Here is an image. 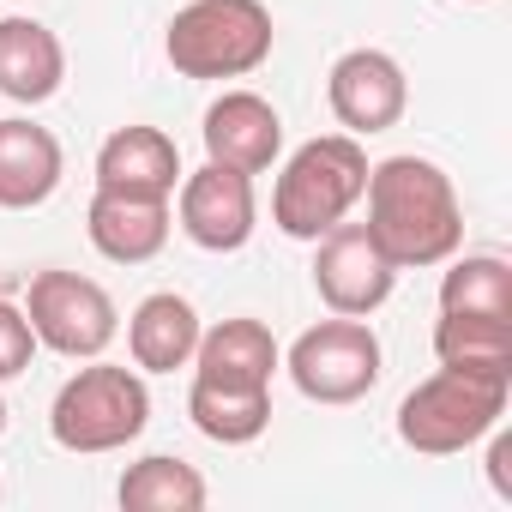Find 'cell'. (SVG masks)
<instances>
[{"label":"cell","mask_w":512,"mask_h":512,"mask_svg":"<svg viewBox=\"0 0 512 512\" xmlns=\"http://www.w3.org/2000/svg\"><path fill=\"white\" fill-rule=\"evenodd\" d=\"M25 320H31L37 344L67 356V362L103 356L115 344V332H121L115 296L97 278H79V272H37L31 296H25Z\"/></svg>","instance_id":"obj_7"},{"label":"cell","mask_w":512,"mask_h":512,"mask_svg":"<svg viewBox=\"0 0 512 512\" xmlns=\"http://www.w3.org/2000/svg\"><path fill=\"white\" fill-rule=\"evenodd\" d=\"M284 368V350L272 338L266 320H217L199 332V350H193V380L205 386H229V392H272V374Z\"/></svg>","instance_id":"obj_12"},{"label":"cell","mask_w":512,"mask_h":512,"mask_svg":"<svg viewBox=\"0 0 512 512\" xmlns=\"http://www.w3.org/2000/svg\"><path fill=\"white\" fill-rule=\"evenodd\" d=\"M0 434H7V392H0Z\"/></svg>","instance_id":"obj_24"},{"label":"cell","mask_w":512,"mask_h":512,"mask_svg":"<svg viewBox=\"0 0 512 512\" xmlns=\"http://www.w3.org/2000/svg\"><path fill=\"white\" fill-rule=\"evenodd\" d=\"M175 223L193 247L205 253H241L260 229V199H253V175L205 163L193 175H181L175 187Z\"/></svg>","instance_id":"obj_9"},{"label":"cell","mask_w":512,"mask_h":512,"mask_svg":"<svg viewBox=\"0 0 512 512\" xmlns=\"http://www.w3.org/2000/svg\"><path fill=\"white\" fill-rule=\"evenodd\" d=\"M151 422V386L139 368H115L103 356H91V368H79L55 404H49V434L61 452L97 458V452H121L145 434Z\"/></svg>","instance_id":"obj_4"},{"label":"cell","mask_w":512,"mask_h":512,"mask_svg":"<svg viewBox=\"0 0 512 512\" xmlns=\"http://www.w3.org/2000/svg\"><path fill=\"white\" fill-rule=\"evenodd\" d=\"M434 356H440V368H458V374L512 380V320L440 314V326H434Z\"/></svg>","instance_id":"obj_18"},{"label":"cell","mask_w":512,"mask_h":512,"mask_svg":"<svg viewBox=\"0 0 512 512\" xmlns=\"http://www.w3.org/2000/svg\"><path fill=\"white\" fill-rule=\"evenodd\" d=\"M464 7H482V0H464Z\"/></svg>","instance_id":"obj_25"},{"label":"cell","mask_w":512,"mask_h":512,"mask_svg":"<svg viewBox=\"0 0 512 512\" xmlns=\"http://www.w3.org/2000/svg\"><path fill=\"white\" fill-rule=\"evenodd\" d=\"M181 151L163 127H115L97 145V187L109 193H145V199H175L181 187Z\"/></svg>","instance_id":"obj_14"},{"label":"cell","mask_w":512,"mask_h":512,"mask_svg":"<svg viewBox=\"0 0 512 512\" xmlns=\"http://www.w3.org/2000/svg\"><path fill=\"white\" fill-rule=\"evenodd\" d=\"M169 229H175L169 199L109 193V187H97V193H91L85 235H91V247L103 253L109 266H145V260H157V253L169 247Z\"/></svg>","instance_id":"obj_13"},{"label":"cell","mask_w":512,"mask_h":512,"mask_svg":"<svg viewBox=\"0 0 512 512\" xmlns=\"http://www.w3.org/2000/svg\"><path fill=\"white\" fill-rule=\"evenodd\" d=\"M61 175L67 157L49 127H37L31 115L0 121V211H37L43 199H55Z\"/></svg>","instance_id":"obj_15"},{"label":"cell","mask_w":512,"mask_h":512,"mask_svg":"<svg viewBox=\"0 0 512 512\" xmlns=\"http://www.w3.org/2000/svg\"><path fill=\"white\" fill-rule=\"evenodd\" d=\"M368 187V151L350 133H320L302 151H290V163L278 169L272 187V223L290 241H320L326 229H338Z\"/></svg>","instance_id":"obj_2"},{"label":"cell","mask_w":512,"mask_h":512,"mask_svg":"<svg viewBox=\"0 0 512 512\" xmlns=\"http://www.w3.org/2000/svg\"><path fill=\"white\" fill-rule=\"evenodd\" d=\"M488 434H494V446H488V482L512 506V434H500V428H488Z\"/></svg>","instance_id":"obj_23"},{"label":"cell","mask_w":512,"mask_h":512,"mask_svg":"<svg viewBox=\"0 0 512 512\" xmlns=\"http://www.w3.org/2000/svg\"><path fill=\"white\" fill-rule=\"evenodd\" d=\"M326 103L350 139H374L404 121L410 109V79L386 49H350L326 73Z\"/></svg>","instance_id":"obj_10"},{"label":"cell","mask_w":512,"mask_h":512,"mask_svg":"<svg viewBox=\"0 0 512 512\" xmlns=\"http://www.w3.org/2000/svg\"><path fill=\"white\" fill-rule=\"evenodd\" d=\"M199 308L175 290H157L133 308L127 320V350H133V368L145 374H175V368H193V350H199Z\"/></svg>","instance_id":"obj_17"},{"label":"cell","mask_w":512,"mask_h":512,"mask_svg":"<svg viewBox=\"0 0 512 512\" xmlns=\"http://www.w3.org/2000/svg\"><path fill=\"white\" fill-rule=\"evenodd\" d=\"M314 290L332 314H350V320H368L374 308L392 302L398 290V266L380 253V241L368 235V223H338L314 241Z\"/></svg>","instance_id":"obj_8"},{"label":"cell","mask_w":512,"mask_h":512,"mask_svg":"<svg viewBox=\"0 0 512 512\" xmlns=\"http://www.w3.org/2000/svg\"><path fill=\"white\" fill-rule=\"evenodd\" d=\"M115 500H121L127 512H199V506L211 500V488H205V476H199L187 458L151 452V458L127 464Z\"/></svg>","instance_id":"obj_19"},{"label":"cell","mask_w":512,"mask_h":512,"mask_svg":"<svg viewBox=\"0 0 512 512\" xmlns=\"http://www.w3.org/2000/svg\"><path fill=\"white\" fill-rule=\"evenodd\" d=\"M0 500H7V488H0Z\"/></svg>","instance_id":"obj_26"},{"label":"cell","mask_w":512,"mask_h":512,"mask_svg":"<svg viewBox=\"0 0 512 512\" xmlns=\"http://www.w3.org/2000/svg\"><path fill=\"white\" fill-rule=\"evenodd\" d=\"M205 163L241 169V175H266L284 151V115L260 97V91H223L205 109Z\"/></svg>","instance_id":"obj_11"},{"label":"cell","mask_w":512,"mask_h":512,"mask_svg":"<svg viewBox=\"0 0 512 512\" xmlns=\"http://www.w3.org/2000/svg\"><path fill=\"white\" fill-rule=\"evenodd\" d=\"M440 314H488L512 320V266L500 253H464L440 278Z\"/></svg>","instance_id":"obj_21"},{"label":"cell","mask_w":512,"mask_h":512,"mask_svg":"<svg viewBox=\"0 0 512 512\" xmlns=\"http://www.w3.org/2000/svg\"><path fill=\"white\" fill-rule=\"evenodd\" d=\"M67 85V49L43 19H0V97L25 109L49 103Z\"/></svg>","instance_id":"obj_16"},{"label":"cell","mask_w":512,"mask_h":512,"mask_svg":"<svg viewBox=\"0 0 512 512\" xmlns=\"http://www.w3.org/2000/svg\"><path fill=\"white\" fill-rule=\"evenodd\" d=\"M187 416L205 440L217 446H253L272 428V392H229V386H205L193 380L187 392Z\"/></svg>","instance_id":"obj_20"},{"label":"cell","mask_w":512,"mask_h":512,"mask_svg":"<svg viewBox=\"0 0 512 512\" xmlns=\"http://www.w3.org/2000/svg\"><path fill=\"white\" fill-rule=\"evenodd\" d=\"M512 398V380H488V374H458L440 368L422 386L404 392L398 404V440L422 458H452L476 440H488V428H500Z\"/></svg>","instance_id":"obj_5"},{"label":"cell","mask_w":512,"mask_h":512,"mask_svg":"<svg viewBox=\"0 0 512 512\" xmlns=\"http://www.w3.org/2000/svg\"><path fill=\"white\" fill-rule=\"evenodd\" d=\"M368 235L380 241V253L410 272V266H446L464 247V205L452 175L434 157H386L368 169Z\"/></svg>","instance_id":"obj_1"},{"label":"cell","mask_w":512,"mask_h":512,"mask_svg":"<svg viewBox=\"0 0 512 512\" xmlns=\"http://www.w3.org/2000/svg\"><path fill=\"white\" fill-rule=\"evenodd\" d=\"M278 25L266 0H187L163 31V55L181 79H247L272 61Z\"/></svg>","instance_id":"obj_3"},{"label":"cell","mask_w":512,"mask_h":512,"mask_svg":"<svg viewBox=\"0 0 512 512\" xmlns=\"http://www.w3.org/2000/svg\"><path fill=\"white\" fill-rule=\"evenodd\" d=\"M380 362L386 356H380L374 326L350 320V314H332V320L308 326L284 356V368H290V380L308 404H362L380 386Z\"/></svg>","instance_id":"obj_6"},{"label":"cell","mask_w":512,"mask_h":512,"mask_svg":"<svg viewBox=\"0 0 512 512\" xmlns=\"http://www.w3.org/2000/svg\"><path fill=\"white\" fill-rule=\"evenodd\" d=\"M31 356H37V332H31V320H25V308L0 296V386L19 380V374L31 368Z\"/></svg>","instance_id":"obj_22"}]
</instances>
